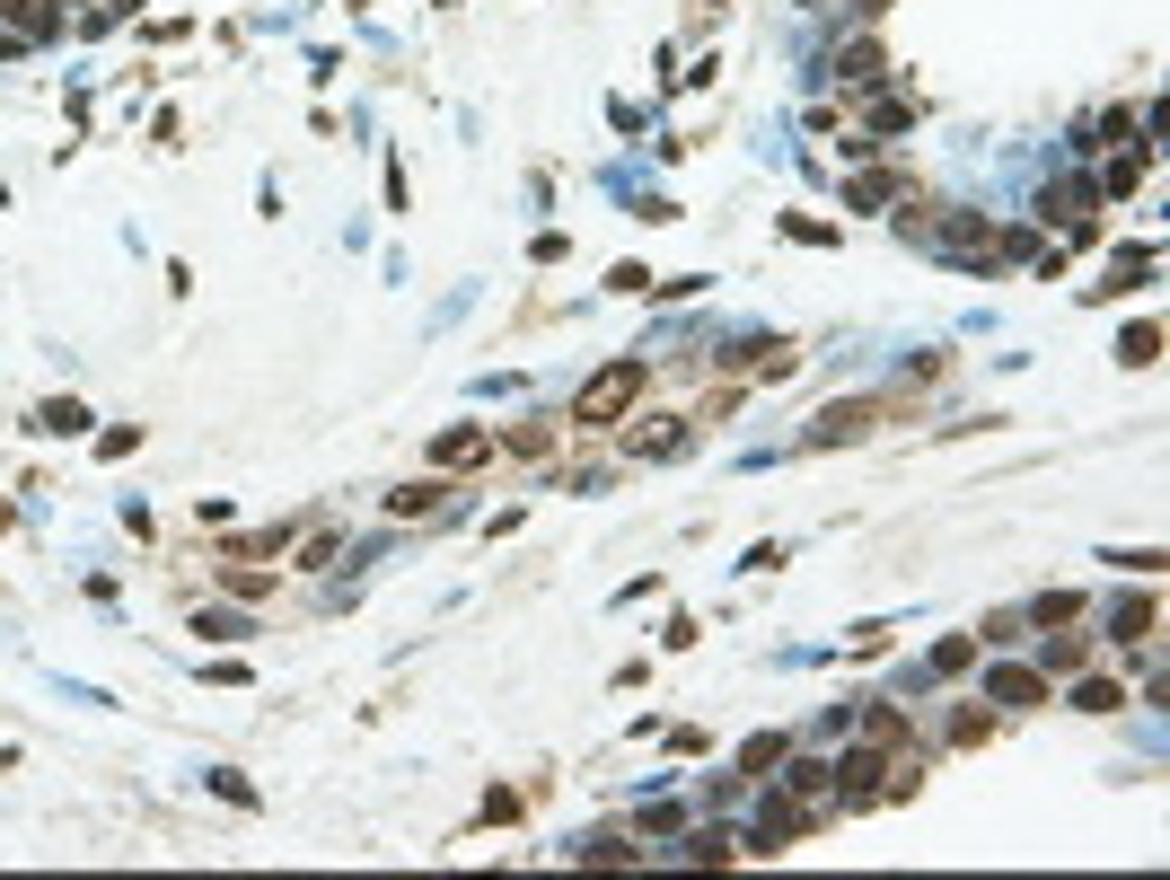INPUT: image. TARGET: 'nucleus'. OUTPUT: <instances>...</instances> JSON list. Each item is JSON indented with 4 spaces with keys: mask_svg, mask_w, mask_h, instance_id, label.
Listing matches in <instances>:
<instances>
[{
    "mask_svg": "<svg viewBox=\"0 0 1170 880\" xmlns=\"http://www.w3.org/2000/svg\"><path fill=\"white\" fill-rule=\"evenodd\" d=\"M836 71L863 89V80H880V44H854V53H836Z\"/></svg>",
    "mask_w": 1170,
    "mask_h": 880,
    "instance_id": "9b49d317",
    "label": "nucleus"
},
{
    "mask_svg": "<svg viewBox=\"0 0 1170 880\" xmlns=\"http://www.w3.org/2000/svg\"><path fill=\"white\" fill-rule=\"evenodd\" d=\"M766 766H784V740H775V731H766V740H748V749H739V775H766Z\"/></svg>",
    "mask_w": 1170,
    "mask_h": 880,
    "instance_id": "f8f14e48",
    "label": "nucleus"
},
{
    "mask_svg": "<svg viewBox=\"0 0 1170 880\" xmlns=\"http://www.w3.org/2000/svg\"><path fill=\"white\" fill-rule=\"evenodd\" d=\"M986 696H995V705H1039V696H1048V669H995Z\"/></svg>",
    "mask_w": 1170,
    "mask_h": 880,
    "instance_id": "20e7f679",
    "label": "nucleus"
},
{
    "mask_svg": "<svg viewBox=\"0 0 1170 880\" xmlns=\"http://www.w3.org/2000/svg\"><path fill=\"white\" fill-rule=\"evenodd\" d=\"M1073 705H1082V714H1118L1127 696H1118V678H1082V687H1073Z\"/></svg>",
    "mask_w": 1170,
    "mask_h": 880,
    "instance_id": "9d476101",
    "label": "nucleus"
},
{
    "mask_svg": "<svg viewBox=\"0 0 1170 880\" xmlns=\"http://www.w3.org/2000/svg\"><path fill=\"white\" fill-rule=\"evenodd\" d=\"M907 740V714H871V749H898Z\"/></svg>",
    "mask_w": 1170,
    "mask_h": 880,
    "instance_id": "a211bd4d",
    "label": "nucleus"
},
{
    "mask_svg": "<svg viewBox=\"0 0 1170 880\" xmlns=\"http://www.w3.org/2000/svg\"><path fill=\"white\" fill-rule=\"evenodd\" d=\"M1109 626H1118V643H1153L1162 608H1153V599H1118V617H1109Z\"/></svg>",
    "mask_w": 1170,
    "mask_h": 880,
    "instance_id": "423d86ee",
    "label": "nucleus"
},
{
    "mask_svg": "<svg viewBox=\"0 0 1170 880\" xmlns=\"http://www.w3.org/2000/svg\"><path fill=\"white\" fill-rule=\"evenodd\" d=\"M880 414H889L880 396H854V405H827V414L810 423V432H801V441H810V449H836V441H871V432H880Z\"/></svg>",
    "mask_w": 1170,
    "mask_h": 880,
    "instance_id": "f03ea898",
    "label": "nucleus"
},
{
    "mask_svg": "<svg viewBox=\"0 0 1170 880\" xmlns=\"http://www.w3.org/2000/svg\"><path fill=\"white\" fill-rule=\"evenodd\" d=\"M1082 660H1091V651H1082L1073 634H1065V643H1056V634H1048V678H1056V669H1082Z\"/></svg>",
    "mask_w": 1170,
    "mask_h": 880,
    "instance_id": "dca6fc26",
    "label": "nucleus"
},
{
    "mask_svg": "<svg viewBox=\"0 0 1170 880\" xmlns=\"http://www.w3.org/2000/svg\"><path fill=\"white\" fill-rule=\"evenodd\" d=\"M484 449H493V432H484V423H458V432H441V449H432V458H441V467H475Z\"/></svg>",
    "mask_w": 1170,
    "mask_h": 880,
    "instance_id": "39448f33",
    "label": "nucleus"
},
{
    "mask_svg": "<svg viewBox=\"0 0 1170 880\" xmlns=\"http://www.w3.org/2000/svg\"><path fill=\"white\" fill-rule=\"evenodd\" d=\"M889 194H898V176H880V168H871V176H854V203H889Z\"/></svg>",
    "mask_w": 1170,
    "mask_h": 880,
    "instance_id": "f3484780",
    "label": "nucleus"
},
{
    "mask_svg": "<svg viewBox=\"0 0 1170 880\" xmlns=\"http://www.w3.org/2000/svg\"><path fill=\"white\" fill-rule=\"evenodd\" d=\"M968 660H977V643H968V634H950V643H941V651H934V669H941V678H959Z\"/></svg>",
    "mask_w": 1170,
    "mask_h": 880,
    "instance_id": "ddd939ff",
    "label": "nucleus"
},
{
    "mask_svg": "<svg viewBox=\"0 0 1170 880\" xmlns=\"http://www.w3.org/2000/svg\"><path fill=\"white\" fill-rule=\"evenodd\" d=\"M36 432H89V414H80V405H44V414H36Z\"/></svg>",
    "mask_w": 1170,
    "mask_h": 880,
    "instance_id": "4468645a",
    "label": "nucleus"
},
{
    "mask_svg": "<svg viewBox=\"0 0 1170 880\" xmlns=\"http://www.w3.org/2000/svg\"><path fill=\"white\" fill-rule=\"evenodd\" d=\"M1048 221H1065V230H1091V185H1056V194H1048Z\"/></svg>",
    "mask_w": 1170,
    "mask_h": 880,
    "instance_id": "0eeeda50",
    "label": "nucleus"
},
{
    "mask_svg": "<svg viewBox=\"0 0 1170 880\" xmlns=\"http://www.w3.org/2000/svg\"><path fill=\"white\" fill-rule=\"evenodd\" d=\"M1153 353H1162V326H1127V335H1118V362H1127V371H1153Z\"/></svg>",
    "mask_w": 1170,
    "mask_h": 880,
    "instance_id": "6e6552de",
    "label": "nucleus"
},
{
    "mask_svg": "<svg viewBox=\"0 0 1170 880\" xmlns=\"http://www.w3.org/2000/svg\"><path fill=\"white\" fill-rule=\"evenodd\" d=\"M634 396H643V371H634V362H607L598 378H582V396H573V423H616Z\"/></svg>",
    "mask_w": 1170,
    "mask_h": 880,
    "instance_id": "f257e3e1",
    "label": "nucleus"
},
{
    "mask_svg": "<svg viewBox=\"0 0 1170 880\" xmlns=\"http://www.w3.org/2000/svg\"><path fill=\"white\" fill-rule=\"evenodd\" d=\"M625 449H634V458H678V449H687V414H652L643 432H625Z\"/></svg>",
    "mask_w": 1170,
    "mask_h": 880,
    "instance_id": "7ed1b4c3",
    "label": "nucleus"
},
{
    "mask_svg": "<svg viewBox=\"0 0 1170 880\" xmlns=\"http://www.w3.org/2000/svg\"><path fill=\"white\" fill-rule=\"evenodd\" d=\"M687 854H696V863H730V837H722V828H696V846H687Z\"/></svg>",
    "mask_w": 1170,
    "mask_h": 880,
    "instance_id": "2eb2a0df",
    "label": "nucleus"
},
{
    "mask_svg": "<svg viewBox=\"0 0 1170 880\" xmlns=\"http://www.w3.org/2000/svg\"><path fill=\"white\" fill-rule=\"evenodd\" d=\"M450 503V485H405V494H387V510L396 519H414V510H441Z\"/></svg>",
    "mask_w": 1170,
    "mask_h": 880,
    "instance_id": "1a4fd4ad",
    "label": "nucleus"
}]
</instances>
